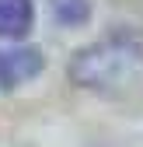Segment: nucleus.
I'll return each instance as SVG.
<instances>
[{"mask_svg":"<svg viewBox=\"0 0 143 147\" xmlns=\"http://www.w3.org/2000/svg\"><path fill=\"white\" fill-rule=\"evenodd\" d=\"M140 67H143V49L136 42L105 39L98 46L80 49L70 63V74L84 88H122L140 74Z\"/></svg>","mask_w":143,"mask_h":147,"instance_id":"1","label":"nucleus"},{"mask_svg":"<svg viewBox=\"0 0 143 147\" xmlns=\"http://www.w3.org/2000/svg\"><path fill=\"white\" fill-rule=\"evenodd\" d=\"M45 67V56L35 46H14L0 49V91H11L17 84H25L31 77H39Z\"/></svg>","mask_w":143,"mask_h":147,"instance_id":"2","label":"nucleus"},{"mask_svg":"<svg viewBox=\"0 0 143 147\" xmlns=\"http://www.w3.org/2000/svg\"><path fill=\"white\" fill-rule=\"evenodd\" d=\"M35 21L31 0H0V35L4 39H17L25 35Z\"/></svg>","mask_w":143,"mask_h":147,"instance_id":"3","label":"nucleus"},{"mask_svg":"<svg viewBox=\"0 0 143 147\" xmlns=\"http://www.w3.org/2000/svg\"><path fill=\"white\" fill-rule=\"evenodd\" d=\"M52 11L63 25H84L91 14V4L87 0H52Z\"/></svg>","mask_w":143,"mask_h":147,"instance_id":"4","label":"nucleus"}]
</instances>
